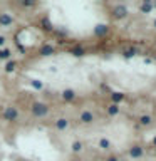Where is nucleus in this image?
<instances>
[{
  "mask_svg": "<svg viewBox=\"0 0 156 161\" xmlns=\"http://www.w3.org/2000/svg\"><path fill=\"white\" fill-rule=\"evenodd\" d=\"M24 5H27V7H30V5H34V2H29V0H27V2H24Z\"/></svg>",
  "mask_w": 156,
  "mask_h": 161,
  "instance_id": "obj_23",
  "label": "nucleus"
},
{
  "mask_svg": "<svg viewBox=\"0 0 156 161\" xmlns=\"http://www.w3.org/2000/svg\"><path fill=\"white\" fill-rule=\"evenodd\" d=\"M72 54H74V56H82L84 51L81 49V47H76V49H72Z\"/></svg>",
  "mask_w": 156,
  "mask_h": 161,
  "instance_id": "obj_13",
  "label": "nucleus"
},
{
  "mask_svg": "<svg viewBox=\"0 0 156 161\" xmlns=\"http://www.w3.org/2000/svg\"><path fill=\"white\" fill-rule=\"evenodd\" d=\"M96 34H98V35H104V34H106V32H108V27L106 25H98L96 27Z\"/></svg>",
  "mask_w": 156,
  "mask_h": 161,
  "instance_id": "obj_6",
  "label": "nucleus"
},
{
  "mask_svg": "<svg viewBox=\"0 0 156 161\" xmlns=\"http://www.w3.org/2000/svg\"><path fill=\"white\" fill-rule=\"evenodd\" d=\"M0 24H2V25H9V24H12V17L7 15V14L0 15Z\"/></svg>",
  "mask_w": 156,
  "mask_h": 161,
  "instance_id": "obj_4",
  "label": "nucleus"
},
{
  "mask_svg": "<svg viewBox=\"0 0 156 161\" xmlns=\"http://www.w3.org/2000/svg\"><path fill=\"white\" fill-rule=\"evenodd\" d=\"M141 9H143V12H150L151 10V4H143Z\"/></svg>",
  "mask_w": 156,
  "mask_h": 161,
  "instance_id": "obj_15",
  "label": "nucleus"
},
{
  "mask_svg": "<svg viewBox=\"0 0 156 161\" xmlns=\"http://www.w3.org/2000/svg\"><path fill=\"white\" fill-rule=\"evenodd\" d=\"M113 99H114V101H121V99H123V94L114 92V94H113Z\"/></svg>",
  "mask_w": 156,
  "mask_h": 161,
  "instance_id": "obj_16",
  "label": "nucleus"
},
{
  "mask_svg": "<svg viewBox=\"0 0 156 161\" xmlns=\"http://www.w3.org/2000/svg\"><path fill=\"white\" fill-rule=\"evenodd\" d=\"M141 153H143V149H141V148H138V146L131 149V156H133V158H139V156H141Z\"/></svg>",
  "mask_w": 156,
  "mask_h": 161,
  "instance_id": "obj_8",
  "label": "nucleus"
},
{
  "mask_svg": "<svg viewBox=\"0 0 156 161\" xmlns=\"http://www.w3.org/2000/svg\"><path fill=\"white\" fill-rule=\"evenodd\" d=\"M4 44H5V39H4V37H0V45H4Z\"/></svg>",
  "mask_w": 156,
  "mask_h": 161,
  "instance_id": "obj_24",
  "label": "nucleus"
},
{
  "mask_svg": "<svg viewBox=\"0 0 156 161\" xmlns=\"http://www.w3.org/2000/svg\"><path fill=\"white\" fill-rule=\"evenodd\" d=\"M66 126H67V121H66V119H59L57 121V128H59V129H64Z\"/></svg>",
  "mask_w": 156,
  "mask_h": 161,
  "instance_id": "obj_11",
  "label": "nucleus"
},
{
  "mask_svg": "<svg viewBox=\"0 0 156 161\" xmlns=\"http://www.w3.org/2000/svg\"><path fill=\"white\" fill-rule=\"evenodd\" d=\"M7 57H10V51H9V49L0 51V59H7Z\"/></svg>",
  "mask_w": 156,
  "mask_h": 161,
  "instance_id": "obj_10",
  "label": "nucleus"
},
{
  "mask_svg": "<svg viewBox=\"0 0 156 161\" xmlns=\"http://www.w3.org/2000/svg\"><path fill=\"white\" fill-rule=\"evenodd\" d=\"M124 56H126V57H133V56H134V51H128Z\"/></svg>",
  "mask_w": 156,
  "mask_h": 161,
  "instance_id": "obj_22",
  "label": "nucleus"
},
{
  "mask_svg": "<svg viewBox=\"0 0 156 161\" xmlns=\"http://www.w3.org/2000/svg\"><path fill=\"white\" fill-rule=\"evenodd\" d=\"M64 99H66V101H71V99H74V96H76V94H74V91H71V89H67V91H64Z\"/></svg>",
  "mask_w": 156,
  "mask_h": 161,
  "instance_id": "obj_7",
  "label": "nucleus"
},
{
  "mask_svg": "<svg viewBox=\"0 0 156 161\" xmlns=\"http://www.w3.org/2000/svg\"><path fill=\"white\" fill-rule=\"evenodd\" d=\"M32 113H34L35 116H44V114H47V106L46 104L37 103V104L32 106Z\"/></svg>",
  "mask_w": 156,
  "mask_h": 161,
  "instance_id": "obj_1",
  "label": "nucleus"
},
{
  "mask_svg": "<svg viewBox=\"0 0 156 161\" xmlns=\"http://www.w3.org/2000/svg\"><path fill=\"white\" fill-rule=\"evenodd\" d=\"M4 116H5V119H15V118H17V111L15 109H14V108H9V109H5V114H4Z\"/></svg>",
  "mask_w": 156,
  "mask_h": 161,
  "instance_id": "obj_2",
  "label": "nucleus"
},
{
  "mask_svg": "<svg viewBox=\"0 0 156 161\" xmlns=\"http://www.w3.org/2000/svg\"><path fill=\"white\" fill-rule=\"evenodd\" d=\"M7 71H9V72H12V71H14V69H15V62H9L7 64Z\"/></svg>",
  "mask_w": 156,
  "mask_h": 161,
  "instance_id": "obj_14",
  "label": "nucleus"
},
{
  "mask_svg": "<svg viewBox=\"0 0 156 161\" xmlns=\"http://www.w3.org/2000/svg\"><path fill=\"white\" fill-rule=\"evenodd\" d=\"M155 144H156V138H155Z\"/></svg>",
  "mask_w": 156,
  "mask_h": 161,
  "instance_id": "obj_26",
  "label": "nucleus"
},
{
  "mask_svg": "<svg viewBox=\"0 0 156 161\" xmlns=\"http://www.w3.org/2000/svg\"><path fill=\"white\" fill-rule=\"evenodd\" d=\"M42 25H44V29H47V30H52V25H51V22L47 20V19H44V20H42Z\"/></svg>",
  "mask_w": 156,
  "mask_h": 161,
  "instance_id": "obj_12",
  "label": "nucleus"
},
{
  "mask_svg": "<svg viewBox=\"0 0 156 161\" xmlns=\"http://www.w3.org/2000/svg\"><path fill=\"white\" fill-rule=\"evenodd\" d=\"M52 51H54V49H52L51 45H44V47L40 49V54H42V56H51Z\"/></svg>",
  "mask_w": 156,
  "mask_h": 161,
  "instance_id": "obj_5",
  "label": "nucleus"
},
{
  "mask_svg": "<svg viewBox=\"0 0 156 161\" xmlns=\"http://www.w3.org/2000/svg\"><path fill=\"white\" fill-rule=\"evenodd\" d=\"M126 14H128V10H126V7H123V5H119V7H116L114 9V15L116 17H124Z\"/></svg>",
  "mask_w": 156,
  "mask_h": 161,
  "instance_id": "obj_3",
  "label": "nucleus"
},
{
  "mask_svg": "<svg viewBox=\"0 0 156 161\" xmlns=\"http://www.w3.org/2000/svg\"><path fill=\"white\" fill-rule=\"evenodd\" d=\"M150 118H148V116H143V118H141V123H143V124H150Z\"/></svg>",
  "mask_w": 156,
  "mask_h": 161,
  "instance_id": "obj_17",
  "label": "nucleus"
},
{
  "mask_svg": "<svg viewBox=\"0 0 156 161\" xmlns=\"http://www.w3.org/2000/svg\"><path fill=\"white\" fill-rule=\"evenodd\" d=\"M118 113V106H111L109 108V114H116Z\"/></svg>",
  "mask_w": 156,
  "mask_h": 161,
  "instance_id": "obj_18",
  "label": "nucleus"
},
{
  "mask_svg": "<svg viewBox=\"0 0 156 161\" xmlns=\"http://www.w3.org/2000/svg\"><path fill=\"white\" fill-rule=\"evenodd\" d=\"M32 86H34V87H37V89H40V87H42V84L39 82V81H32Z\"/></svg>",
  "mask_w": 156,
  "mask_h": 161,
  "instance_id": "obj_19",
  "label": "nucleus"
},
{
  "mask_svg": "<svg viewBox=\"0 0 156 161\" xmlns=\"http://www.w3.org/2000/svg\"><path fill=\"white\" fill-rule=\"evenodd\" d=\"M109 161H118V160H114V158H111V160Z\"/></svg>",
  "mask_w": 156,
  "mask_h": 161,
  "instance_id": "obj_25",
  "label": "nucleus"
},
{
  "mask_svg": "<svg viewBox=\"0 0 156 161\" xmlns=\"http://www.w3.org/2000/svg\"><path fill=\"white\" fill-rule=\"evenodd\" d=\"M72 149H74V151H79V149H81V143H74Z\"/></svg>",
  "mask_w": 156,
  "mask_h": 161,
  "instance_id": "obj_21",
  "label": "nucleus"
},
{
  "mask_svg": "<svg viewBox=\"0 0 156 161\" xmlns=\"http://www.w3.org/2000/svg\"><path fill=\"white\" fill-rule=\"evenodd\" d=\"M101 146H103V148H109V141L103 139V141H101Z\"/></svg>",
  "mask_w": 156,
  "mask_h": 161,
  "instance_id": "obj_20",
  "label": "nucleus"
},
{
  "mask_svg": "<svg viewBox=\"0 0 156 161\" xmlns=\"http://www.w3.org/2000/svg\"><path fill=\"white\" fill-rule=\"evenodd\" d=\"M81 119H82L84 123H91V121H92V114H91V113H82Z\"/></svg>",
  "mask_w": 156,
  "mask_h": 161,
  "instance_id": "obj_9",
  "label": "nucleus"
}]
</instances>
